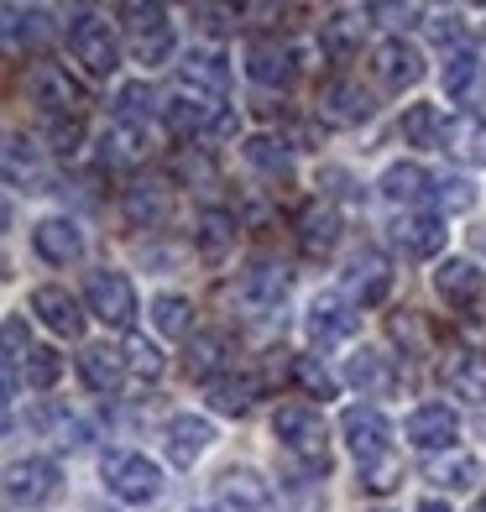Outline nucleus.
I'll return each mask as SVG.
<instances>
[{
  "label": "nucleus",
  "instance_id": "f257e3e1",
  "mask_svg": "<svg viewBox=\"0 0 486 512\" xmlns=\"http://www.w3.org/2000/svg\"><path fill=\"white\" fill-rule=\"evenodd\" d=\"M68 53L84 63L89 79H110L115 68H121V42H115L110 21H100L95 11H79L68 21Z\"/></svg>",
  "mask_w": 486,
  "mask_h": 512
},
{
  "label": "nucleus",
  "instance_id": "f03ea898",
  "mask_svg": "<svg viewBox=\"0 0 486 512\" xmlns=\"http://www.w3.org/2000/svg\"><path fill=\"white\" fill-rule=\"evenodd\" d=\"M100 476H105L110 492L121 497V502H131V507L157 502V492H162V471H157L147 455H136V450H110L100 460Z\"/></svg>",
  "mask_w": 486,
  "mask_h": 512
},
{
  "label": "nucleus",
  "instance_id": "7ed1b4c3",
  "mask_svg": "<svg viewBox=\"0 0 486 512\" xmlns=\"http://www.w3.org/2000/svg\"><path fill=\"white\" fill-rule=\"evenodd\" d=\"M27 95H32V105L48 110L53 121H79L84 105H89L84 84H79V79H68V68H58V63H32Z\"/></svg>",
  "mask_w": 486,
  "mask_h": 512
},
{
  "label": "nucleus",
  "instance_id": "20e7f679",
  "mask_svg": "<svg viewBox=\"0 0 486 512\" xmlns=\"http://www.w3.org/2000/svg\"><path fill=\"white\" fill-rule=\"evenodd\" d=\"M121 21H126V48L136 63H168L173 53V21L162 6H121Z\"/></svg>",
  "mask_w": 486,
  "mask_h": 512
},
{
  "label": "nucleus",
  "instance_id": "39448f33",
  "mask_svg": "<svg viewBox=\"0 0 486 512\" xmlns=\"http://www.w3.org/2000/svg\"><path fill=\"white\" fill-rule=\"evenodd\" d=\"M84 304L95 319H105L110 330H126V324L136 319V288H131V277L126 272H89V283H84Z\"/></svg>",
  "mask_w": 486,
  "mask_h": 512
},
{
  "label": "nucleus",
  "instance_id": "423d86ee",
  "mask_svg": "<svg viewBox=\"0 0 486 512\" xmlns=\"http://www.w3.org/2000/svg\"><path fill=\"white\" fill-rule=\"evenodd\" d=\"M246 74L257 84H267V89H288L298 79V48L288 37H277V32L251 37L246 42Z\"/></svg>",
  "mask_w": 486,
  "mask_h": 512
},
{
  "label": "nucleus",
  "instance_id": "0eeeda50",
  "mask_svg": "<svg viewBox=\"0 0 486 512\" xmlns=\"http://www.w3.org/2000/svg\"><path fill=\"white\" fill-rule=\"evenodd\" d=\"M272 434L283 439V450H293L298 460H309V465L324 471V418H319V408H304V403L277 408Z\"/></svg>",
  "mask_w": 486,
  "mask_h": 512
},
{
  "label": "nucleus",
  "instance_id": "6e6552de",
  "mask_svg": "<svg viewBox=\"0 0 486 512\" xmlns=\"http://www.w3.org/2000/svg\"><path fill=\"white\" fill-rule=\"evenodd\" d=\"M283 298H288V277H283V267L251 262V267L241 272V283H236V304H241V314H251V319H277V314H283Z\"/></svg>",
  "mask_w": 486,
  "mask_h": 512
},
{
  "label": "nucleus",
  "instance_id": "1a4fd4ad",
  "mask_svg": "<svg viewBox=\"0 0 486 512\" xmlns=\"http://www.w3.org/2000/svg\"><path fill=\"white\" fill-rule=\"evenodd\" d=\"M340 434H345V445L356 450L361 471L377 465V460H392V424L377 408H345L340 413Z\"/></svg>",
  "mask_w": 486,
  "mask_h": 512
},
{
  "label": "nucleus",
  "instance_id": "9d476101",
  "mask_svg": "<svg viewBox=\"0 0 486 512\" xmlns=\"http://www.w3.org/2000/svg\"><path fill=\"white\" fill-rule=\"evenodd\" d=\"M372 74H377L382 89L403 95V89H413L424 79V53L413 48V42H403V37H387V42L372 48Z\"/></svg>",
  "mask_w": 486,
  "mask_h": 512
},
{
  "label": "nucleus",
  "instance_id": "9b49d317",
  "mask_svg": "<svg viewBox=\"0 0 486 512\" xmlns=\"http://www.w3.org/2000/svg\"><path fill=\"white\" fill-rule=\"evenodd\" d=\"M58 492V460L48 455H32V460H16L6 471V502L11 507H37Z\"/></svg>",
  "mask_w": 486,
  "mask_h": 512
},
{
  "label": "nucleus",
  "instance_id": "f8f14e48",
  "mask_svg": "<svg viewBox=\"0 0 486 512\" xmlns=\"http://www.w3.org/2000/svg\"><path fill=\"white\" fill-rule=\"evenodd\" d=\"M387 288H392V267H387V256L361 251L356 262L345 267V298H351V304L372 309V304H382V298H387Z\"/></svg>",
  "mask_w": 486,
  "mask_h": 512
},
{
  "label": "nucleus",
  "instance_id": "ddd939ff",
  "mask_svg": "<svg viewBox=\"0 0 486 512\" xmlns=\"http://www.w3.org/2000/svg\"><path fill=\"white\" fill-rule=\"evenodd\" d=\"M319 115L330 126H361L372 115V95L356 84V79H330L319 89Z\"/></svg>",
  "mask_w": 486,
  "mask_h": 512
},
{
  "label": "nucleus",
  "instance_id": "4468645a",
  "mask_svg": "<svg viewBox=\"0 0 486 512\" xmlns=\"http://www.w3.org/2000/svg\"><path fill=\"white\" fill-rule=\"evenodd\" d=\"M445 95L455 100V105H471V110H481L486 105V58H476V53H450L445 58Z\"/></svg>",
  "mask_w": 486,
  "mask_h": 512
},
{
  "label": "nucleus",
  "instance_id": "2eb2a0df",
  "mask_svg": "<svg viewBox=\"0 0 486 512\" xmlns=\"http://www.w3.org/2000/svg\"><path fill=\"white\" fill-rule=\"evenodd\" d=\"M403 434H408V445H419V450H455L460 418H455L445 403H429V408H419V413L408 418Z\"/></svg>",
  "mask_w": 486,
  "mask_h": 512
},
{
  "label": "nucleus",
  "instance_id": "dca6fc26",
  "mask_svg": "<svg viewBox=\"0 0 486 512\" xmlns=\"http://www.w3.org/2000/svg\"><path fill=\"white\" fill-rule=\"evenodd\" d=\"M392 241H398L408 256H439L445 251V220L424 215V209H403V215L392 220Z\"/></svg>",
  "mask_w": 486,
  "mask_h": 512
},
{
  "label": "nucleus",
  "instance_id": "f3484780",
  "mask_svg": "<svg viewBox=\"0 0 486 512\" xmlns=\"http://www.w3.org/2000/svg\"><path fill=\"white\" fill-rule=\"evenodd\" d=\"M100 157H105V168H142V162L152 157V136H147V126H136V121H115L110 131H105V147H100Z\"/></svg>",
  "mask_w": 486,
  "mask_h": 512
},
{
  "label": "nucleus",
  "instance_id": "a211bd4d",
  "mask_svg": "<svg viewBox=\"0 0 486 512\" xmlns=\"http://www.w3.org/2000/svg\"><path fill=\"white\" fill-rule=\"evenodd\" d=\"M32 246H37L42 262H53V267H68V262H79V256H84V236H79V225H74V220H63V215L42 220V225L32 230Z\"/></svg>",
  "mask_w": 486,
  "mask_h": 512
},
{
  "label": "nucleus",
  "instance_id": "6ab92c4d",
  "mask_svg": "<svg viewBox=\"0 0 486 512\" xmlns=\"http://www.w3.org/2000/svg\"><path fill=\"white\" fill-rule=\"evenodd\" d=\"M32 314L48 324L53 335H68V340H79L84 335V309H79V298H68L63 288H37L32 293Z\"/></svg>",
  "mask_w": 486,
  "mask_h": 512
},
{
  "label": "nucleus",
  "instance_id": "aec40b11",
  "mask_svg": "<svg viewBox=\"0 0 486 512\" xmlns=\"http://www.w3.org/2000/svg\"><path fill=\"white\" fill-rule=\"evenodd\" d=\"M215 497H220V512H272V492L257 471H225Z\"/></svg>",
  "mask_w": 486,
  "mask_h": 512
},
{
  "label": "nucleus",
  "instance_id": "412c9836",
  "mask_svg": "<svg viewBox=\"0 0 486 512\" xmlns=\"http://www.w3.org/2000/svg\"><path fill=\"white\" fill-rule=\"evenodd\" d=\"M445 147L455 162H466V168H476V162H486V115L466 110V115H455V121H445Z\"/></svg>",
  "mask_w": 486,
  "mask_h": 512
},
{
  "label": "nucleus",
  "instance_id": "4be33fe9",
  "mask_svg": "<svg viewBox=\"0 0 486 512\" xmlns=\"http://www.w3.org/2000/svg\"><path fill=\"white\" fill-rule=\"evenodd\" d=\"M309 335H314V345L351 340V335H356L351 304H345V298H314V304H309Z\"/></svg>",
  "mask_w": 486,
  "mask_h": 512
},
{
  "label": "nucleus",
  "instance_id": "5701e85b",
  "mask_svg": "<svg viewBox=\"0 0 486 512\" xmlns=\"http://www.w3.org/2000/svg\"><path fill=\"white\" fill-rule=\"evenodd\" d=\"M178 84L183 89H199V95H210V100H225V89H230V68L220 53H189L178 68Z\"/></svg>",
  "mask_w": 486,
  "mask_h": 512
},
{
  "label": "nucleus",
  "instance_id": "b1692460",
  "mask_svg": "<svg viewBox=\"0 0 486 512\" xmlns=\"http://www.w3.org/2000/svg\"><path fill=\"white\" fill-rule=\"evenodd\" d=\"M434 288H439L445 304H476L481 288H486V272L476 262H466V256H455V262H445L434 272Z\"/></svg>",
  "mask_w": 486,
  "mask_h": 512
},
{
  "label": "nucleus",
  "instance_id": "393cba45",
  "mask_svg": "<svg viewBox=\"0 0 486 512\" xmlns=\"http://www.w3.org/2000/svg\"><path fill=\"white\" fill-rule=\"evenodd\" d=\"M79 377H84V387H95V392H115V387L126 382V351H110V345H84Z\"/></svg>",
  "mask_w": 486,
  "mask_h": 512
},
{
  "label": "nucleus",
  "instance_id": "a878e982",
  "mask_svg": "<svg viewBox=\"0 0 486 512\" xmlns=\"http://www.w3.org/2000/svg\"><path fill=\"white\" fill-rule=\"evenodd\" d=\"M6 178L16 189L27 183V194H48V168H42V157L27 136H6Z\"/></svg>",
  "mask_w": 486,
  "mask_h": 512
},
{
  "label": "nucleus",
  "instance_id": "bb28decb",
  "mask_svg": "<svg viewBox=\"0 0 486 512\" xmlns=\"http://www.w3.org/2000/svg\"><path fill=\"white\" fill-rule=\"evenodd\" d=\"M335 241H340L335 204H309L304 215H298V246H304L309 256H324V251H335Z\"/></svg>",
  "mask_w": 486,
  "mask_h": 512
},
{
  "label": "nucleus",
  "instance_id": "cd10ccee",
  "mask_svg": "<svg viewBox=\"0 0 486 512\" xmlns=\"http://www.w3.org/2000/svg\"><path fill=\"white\" fill-rule=\"evenodd\" d=\"M194 246H199L204 262H225V256L236 251V215H225V209H204L199 230H194Z\"/></svg>",
  "mask_w": 486,
  "mask_h": 512
},
{
  "label": "nucleus",
  "instance_id": "c85d7f7f",
  "mask_svg": "<svg viewBox=\"0 0 486 512\" xmlns=\"http://www.w3.org/2000/svg\"><path fill=\"white\" fill-rule=\"evenodd\" d=\"M173 215V189L168 183H136V189H126V220L131 225H162Z\"/></svg>",
  "mask_w": 486,
  "mask_h": 512
},
{
  "label": "nucleus",
  "instance_id": "c756f323",
  "mask_svg": "<svg viewBox=\"0 0 486 512\" xmlns=\"http://www.w3.org/2000/svg\"><path fill=\"white\" fill-rule=\"evenodd\" d=\"M382 194L392 204H419V199H434V178L419 168V162H392L382 173Z\"/></svg>",
  "mask_w": 486,
  "mask_h": 512
},
{
  "label": "nucleus",
  "instance_id": "7c9ffc66",
  "mask_svg": "<svg viewBox=\"0 0 486 512\" xmlns=\"http://www.w3.org/2000/svg\"><path fill=\"white\" fill-rule=\"evenodd\" d=\"M210 439H215L210 418H173V424H168V455H173V465H194L204 450H210Z\"/></svg>",
  "mask_w": 486,
  "mask_h": 512
},
{
  "label": "nucleus",
  "instance_id": "2f4dec72",
  "mask_svg": "<svg viewBox=\"0 0 486 512\" xmlns=\"http://www.w3.org/2000/svg\"><path fill=\"white\" fill-rule=\"evenodd\" d=\"M445 387L455 392L460 403H486V356L481 351H466L445 366Z\"/></svg>",
  "mask_w": 486,
  "mask_h": 512
},
{
  "label": "nucleus",
  "instance_id": "473e14b6",
  "mask_svg": "<svg viewBox=\"0 0 486 512\" xmlns=\"http://www.w3.org/2000/svg\"><path fill=\"white\" fill-rule=\"evenodd\" d=\"M48 42V11H37V6H6V48L21 53V48H42Z\"/></svg>",
  "mask_w": 486,
  "mask_h": 512
},
{
  "label": "nucleus",
  "instance_id": "72a5a7b5",
  "mask_svg": "<svg viewBox=\"0 0 486 512\" xmlns=\"http://www.w3.org/2000/svg\"><path fill=\"white\" fill-rule=\"evenodd\" d=\"M398 131H403L408 147H439L445 142V115H439L434 105H408Z\"/></svg>",
  "mask_w": 486,
  "mask_h": 512
},
{
  "label": "nucleus",
  "instance_id": "f704fd0d",
  "mask_svg": "<svg viewBox=\"0 0 486 512\" xmlns=\"http://www.w3.org/2000/svg\"><path fill=\"white\" fill-rule=\"evenodd\" d=\"M351 382L366 392V398H387L398 377H392L387 356H377V351H361V356H351Z\"/></svg>",
  "mask_w": 486,
  "mask_h": 512
},
{
  "label": "nucleus",
  "instance_id": "c9c22d12",
  "mask_svg": "<svg viewBox=\"0 0 486 512\" xmlns=\"http://www.w3.org/2000/svg\"><path fill=\"white\" fill-rule=\"evenodd\" d=\"M257 392H262L257 377H215V382H210V403H215L220 413H251Z\"/></svg>",
  "mask_w": 486,
  "mask_h": 512
},
{
  "label": "nucleus",
  "instance_id": "e433bc0d",
  "mask_svg": "<svg viewBox=\"0 0 486 512\" xmlns=\"http://www.w3.org/2000/svg\"><path fill=\"white\" fill-rule=\"evenodd\" d=\"M361 32H366L361 11H335L330 21H324V48H330L335 58H345V53L361 48Z\"/></svg>",
  "mask_w": 486,
  "mask_h": 512
},
{
  "label": "nucleus",
  "instance_id": "4c0bfd02",
  "mask_svg": "<svg viewBox=\"0 0 486 512\" xmlns=\"http://www.w3.org/2000/svg\"><path fill=\"white\" fill-rule=\"evenodd\" d=\"M246 162H251V168H262V173H272V178H288L293 173L288 147L272 142V136H251V142H246Z\"/></svg>",
  "mask_w": 486,
  "mask_h": 512
},
{
  "label": "nucleus",
  "instance_id": "58836bf2",
  "mask_svg": "<svg viewBox=\"0 0 486 512\" xmlns=\"http://www.w3.org/2000/svg\"><path fill=\"white\" fill-rule=\"evenodd\" d=\"M189 298H178V293H162V298H152V324L162 335H189Z\"/></svg>",
  "mask_w": 486,
  "mask_h": 512
},
{
  "label": "nucleus",
  "instance_id": "ea45409f",
  "mask_svg": "<svg viewBox=\"0 0 486 512\" xmlns=\"http://www.w3.org/2000/svg\"><path fill=\"white\" fill-rule=\"evenodd\" d=\"M126 371H131V377H142V382H157L162 377V351H157L147 335H131L126 340Z\"/></svg>",
  "mask_w": 486,
  "mask_h": 512
},
{
  "label": "nucleus",
  "instance_id": "a19ab883",
  "mask_svg": "<svg viewBox=\"0 0 486 512\" xmlns=\"http://www.w3.org/2000/svg\"><path fill=\"white\" fill-rule=\"evenodd\" d=\"M27 387H37V392H48L58 377H63V356L58 351H48V345H37V351H27Z\"/></svg>",
  "mask_w": 486,
  "mask_h": 512
},
{
  "label": "nucleus",
  "instance_id": "79ce46f5",
  "mask_svg": "<svg viewBox=\"0 0 486 512\" xmlns=\"http://www.w3.org/2000/svg\"><path fill=\"white\" fill-rule=\"evenodd\" d=\"M434 481H445L450 492H466V486H476V460L471 455H450V460H434L429 465Z\"/></svg>",
  "mask_w": 486,
  "mask_h": 512
},
{
  "label": "nucleus",
  "instance_id": "37998d69",
  "mask_svg": "<svg viewBox=\"0 0 486 512\" xmlns=\"http://www.w3.org/2000/svg\"><path fill=\"white\" fill-rule=\"evenodd\" d=\"M220 361H225V335H199L189 345V371L194 377H215Z\"/></svg>",
  "mask_w": 486,
  "mask_h": 512
},
{
  "label": "nucleus",
  "instance_id": "c03bdc74",
  "mask_svg": "<svg viewBox=\"0 0 486 512\" xmlns=\"http://www.w3.org/2000/svg\"><path fill=\"white\" fill-rule=\"evenodd\" d=\"M293 377H298V387H304V392H314L319 403L335 398V377H330V371H324L314 356H298V361H293Z\"/></svg>",
  "mask_w": 486,
  "mask_h": 512
},
{
  "label": "nucleus",
  "instance_id": "a18cd8bd",
  "mask_svg": "<svg viewBox=\"0 0 486 512\" xmlns=\"http://www.w3.org/2000/svg\"><path fill=\"white\" fill-rule=\"evenodd\" d=\"M115 110H121V121H136V126H142L147 110H152V89H147V84H126L121 100H115Z\"/></svg>",
  "mask_w": 486,
  "mask_h": 512
},
{
  "label": "nucleus",
  "instance_id": "49530a36",
  "mask_svg": "<svg viewBox=\"0 0 486 512\" xmlns=\"http://www.w3.org/2000/svg\"><path fill=\"white\" fill-rule=\"evenodd\" d=\"M434 204H445V209H471L476 194H471L466 178H434Z\"/></svg>",
  "mask_w": 486,
  "mask_h": 512
},
{
  "label": "nucleus",
  "instance_id": "de8ad7c7",
  "mask_svg": "<svg viewBox=\"0 0 486 512\" xmlns=\"http://www.w3.org/2000/svg\"><path fill=\"white\" fill-rule=\"evenodd\" d=\"M48 136H53V152H58V157H74L84 126H79V121H48Z\"/></svg>",
  "mask_w": 486,
  "mask_h": 512
},
{
  "label": "nucleus",
  "instance_id": "09e8293b",
  "mask_svg": "<svg viewBox=\"0 0 486 512\" xmlns=\"http://www.w3.org/2000/svg\"><path fill=\"white\" fill-rule=\"evenodd\" d=\"M27 324H21V314H6V361H27Z\"/></svg>",
  "mask_w": 486,
  "mask_h": 512
},
{
  "label": "nucleus",
  "instance_id": "8fccbe9b",
  "mask_svg": "<svg viewBox=\"0 0 486 512\" xmlns=\"http://www.w3.org/2000/svg\"><path fill=\"white\" fill-rule=\"evenodd\" d=\"M372 16H387L392 27H413V21H419V6H372Z\"/></svg>",
  "mask_w": 486,
  "mask_h": 512
},
{
  "label": "nucleus",
  "instance_id": "3c124183",
  "mask_svg": "<svg viewBox=\"0 0 486 512\" xmlns=\"http://www.w3.org/2000/svg\"><path fill=\"white\" fill-rule=\"evenodd\" d=\"M419 512H450V507H445V502H439V497H429V502H424Z\"/></svg>",
  "mask_w": 486,
  "mask_h": 512
},
{
  "label": "nucleus",
  "instance_id": "603ef678",
  "mask_svg": "<svg viewBox=\"0 0 486 512\" xmlns=\"http://www.w3.org/2000/svg\"><path fill=\"white\" fill-rule=\"evenodd\" d=\"M471 512H486V502H476V507H471Z\"/></svg>",
  "mask_w": 486,
  "mask_h": 512
}]
</instances>
